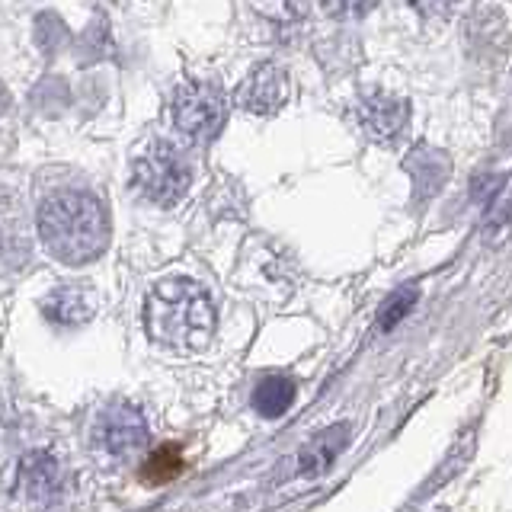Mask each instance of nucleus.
Returning <instances> with one entry per match:
<instances>
[{
    "label": "nucleus",
    "instance_id": "nucleus-1",
    "mask_svg": "<svg viewBox=\"0 0 512 512\" xmlns=\"http://www.w3.org/2000/svg\"><path fill=\"white\" fill-rule=\"evenodd\" d=\"M148 336L170 349H202L215 333V304L196 279H160L144 301Z\"/></svg>",
    "mask_w": 512,
    "mask_h": 512
},
{
    "label": "nucleus",
    "instance_id": "nucleus-2",
    "mask_svg": "<svg viewBox=\"0 0 512 512\" xmlns=\"http://www.w3.org/2000/svg\"><path fill=\"white\" fill-rule=\"evenodd\" d=\"M39 237L55 260L84 266L109 244L106 205L90 192H58L39 208Z\"/></svg>",
    "mask_w": 512,
    "mask_h": 512
},
{
    "label": "nucleus",
    "instance_id": "nucleus-3",
    "mask_svg": "<svg viewBox=\"0 0 512 512\" xmlns=\"http://www.w3.org/2000/svg\"><path fill=\"white\" fill-rule=\"evenodd\" d=\"M189 167L180 157V151L167 141L148 144L132 167V183L138 189L141 199H148L151 205H176L189 189Z\"/></svg>",
    "mask_w": 512,
    "mask_h": 512
},
{
    "label": "nucleus",
    "instance_id": "nucleus-4",
    "mask_svg": "<svg viewBox=\"0 0 512 512\" xmlns=\"http://www.w3.org/2000/svg\"><path fill=\"white\" fill-rule=\"evenodd\" d=\"M148 445V423L132 404H109L90 426V448L106 464H122Z\"/></svg>",
    "mask_w": 512,
    "mask_h": 512
},
{
    "label": "nucleus",
    "instance_id": "nucleus-5",
    "mask_svg": "<svg viewBox=\"0 0 512 512\" xmlns=\"http://www.w3.org/2000/svg\"><path fill=\"white\" fill-rule=\"evenodd\" d=\"M170 116L186 138L212 141L224 125V96L212 84H183L173 93Z\"/></svg>",
    "mask_w": 512,
    "mask_h": 512
},
{
    "label": "nucleus",
    "instance_id": "nucleus-6",
    "mask_svg": "<svg viewBox=\"0 0 512 512\" xmlns=\"http://www.w3.org/2000/svg\"><path fill=\"white\" fill-rule=\"evenodd\" d=\"M288 100V74L279 64H260L247 74L244 84L237 87V103L250 116H276Z\"/></svg>",
    "mask_w": 512,
    "mask_h": 512
},
{
    "label": "nucleus",
    "instance_id": "nucleus-7",
    "mask_svg": "<svg viewBox=\"0 0 512 512\" xmlns=\"http://www.w3.org/2000/svg\"><path fill=\"white\" fill-rule=\"evenodd\" d=\"M407 112H410L407 100H400V96H391L384 90H365L356 103L359 125L375 138H394L400 128H404Z\"/></svg>",
    "mask_w": 512,
    "mask_h": 512
},
{
    "label": "nucleus",
    "instance_id": "nucleus-8",
    "mask_svg": "<svg viewBox=\"0 0 512 512\" xmlns=\"http://www.w3.org/2000/svg\"><path fill=\"white\" fill-rule=\"evenodd\" d=\"M42 314L58 327H80L96 314V295L87 285H61L45 295Z\"/></svg>",
    "mask_w": 512,
    "mask_h": 512
},
{
    "label": "nucleus",
    "instance_id": "nucleus-9",
    "mask_svg": "<svg viewBox=\"0 0 512 512\" xmlns=\"http://www.w3.org/2000/svg\"><path fill=\"white\" fill-rule=\"evenodd\" d=\"M349 442V426L340 423V426H330L324 432H317V436L301 448L298 452V474L304 477H314L320 471H327L330 464L340 458V452Z\"/></svg>",
    "mask_w": 512,
    "mask_h": 512
},
{
    "label": "nucleus",
    "instance_id": "nucleus-10",
    "mask_svg": "<svg viewBox=\"0 0 512 512\" xmlns=\"http://www.w3.org/2000/svg\"><path fill=\"white\" fill-rule=\"evenodd\" d=\"M61 484L58 464L48 452H29L20 461V487L29 500H48Z\"/></svg>",
    "mask_w": 512,
    "mask_h": 512
},
{
    "label": "nucleus",
    "instance_id": "nucleus-11",
    "mask_svg": "<svg viewBox=\"0 0 512 512\" xmlns=\"http://www.w3.org/2000/svg\"><path fill=\"white\" fill-rule=\"evenodd\" d=\"M295 397H298V388H295L292 378L269 375V378H263L260 384H256L253 407H256V413H260V416H266V420H276V416L292 410Z\"/></svg>",
    "mask_w": 512,
    "mask_h": 512
},
{
    "label": "nucleus",
    "instance_id": "nucleus-12",
    "mask_svg": "<svg viewBox=\"0 0 512 512\" xmlns=\"http://www.w3.org/2000/svg\"><path fill=\"white\" fill-rule=\"evenodd\" d=\"M180 471H183V455L176 452L173 445H164V448H157L148 461H144L141 477L157 487V484H167V480H173Z\"/></svg>",
    "mask_w": 512,
    "mask_h": 512
},
{
    "label": "nucleus",
    "instance_id": "nucleus-13",
    "mask_svg": "<svg viewBox=\"0 0 512 512\" xmlns=\"http://www.w3.org/2000/svg\"><path fill=\"white\" fill-rule=\"evenodd\" d=\"M413 301H416V292L413 288H400L397 295L388 298V304L381 308V317H378V327L381 330H394L400 320L407 317V311L413 308Z\"/></svg>",
    "mask_w": 512,
    "mask_h": 512
},
{
    "label": "nucleus",
    "instance_id": "nucleus-14",
    "mask_svg": "<svg viewBox=\"0 0 512 512\" xmlns=\"http://www.w3.org/2000/svg\"><path fill=\"white\" fill-rule=\"evenodd\" d=\"M320 4L333 16H362L375 0H320Z\"/></svg>",
    "mask_w": 512,
    "mask_h": 512
},
{
    "label": "nucleus",
    "instance_id": "nucleus-15",
    "mask_svg": "<svg viewBox=\"0 0 512 512\" xmlns=\"http://www.w3.org/2000/svg\"><path fill=\"white\" fill-rule=\"evenodd\" d=\"M407 4L423 16H442V13L452 10L458 0H407Z\"/></svg>",
    "mask_w": 512,
    "mask_h": 512
}]
</instances>
